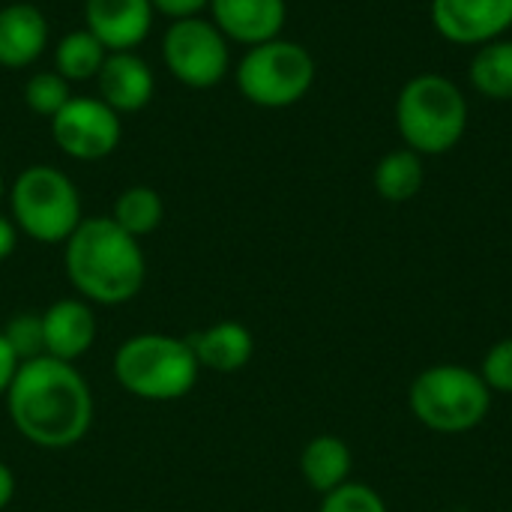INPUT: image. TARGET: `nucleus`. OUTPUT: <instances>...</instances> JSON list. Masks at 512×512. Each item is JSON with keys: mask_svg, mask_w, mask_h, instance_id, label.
I'll list each match as a JSON object with an SVG mask.
<instances>
[{"mask_svg": "<svg viewBox=\"0 0 512 512\" xmlns=\"http://www.w3.org/2000/svg\"><path fill=\"white\" fill-rule=\"evenodd\" d=\"M480 378L486 381V387L492 393H504L512 396V336L495 342L486 354H483V363H480Z\"/></svg>", "mask_w": 512, "mask_h": 512, "instance_id": "393cba45", "label": "nucleus"}, {"mask_svg": "<svg viewBox=\"0 0 512 512\" xmlns=\"http://www.w3.org/2000/svg\"><path fill=\"white\" fill-rule=\"evenodd\" d=\"M99 99L117 114H135L150 105L156 93V75L135 51H108L96 75Z\"/></svg>", "mask_w": 512, "mask_h": 512, "instance_id": "4468645a", "label": "nucleus"}, {"mask_svg": "<svg viewBox=\"0 0 512 512\" xmlns=\"http://www.w3.org/2000/svg\"><path fill=\"white\" fill-rule=\"evenodd\" d=\"M429 18L447 42L480 48L507 36L512 0H429Z\"/></svg>", "mask_w": 512, "mask_h": 512, "instance_id": "9d476101", "label": "nucleus"}, {"mask_svg": "<svg viewBox=\"0 0 512 512\" xmlns=\"http://www.w3.org/2000/svg\"><path fill=\"white\" fill-rule=\"evenodd\" d=\"M150 3H153V12L168 15L171 21L195 18V15H201L210 6V0H150Z\"/></svg>", "mask_w": 512, "mask_h": 512, "instance_id": "a878e982", "label": "nucleus"}, {"mask_svg": "<svg viewBox=\"0 0 512 512\" xmlns=\"http://www.w3.org/2000/svg\"><path fill=\"white\" fill-rule=\"evenodd\" d=\"M48 48V18L33 3H6L0 9V66L27 69Z\"/></svg>", "mask_w": 512, "mask_h": 512, "instance_id": "2eb2a0df", "label": "nucleus"}, {"mask_svg": "<svg viewBox=\"0 0 512 512\" xmlns=\"http://www.w3.org/2000/svg\"><path fill=\"white\" fill-rule=\"evenodd\" d=\"M15 498V474L6 462H0V512L6 510Z\"/></svg>", "mask_w": 512, "mask_h": 512, "instance_id": "c85d7f7f", "label": "nucleus"}, {"mask_svg": "<svg viewBox=\"0 0 512 512\" xmlns=\"http://www.w3.org/2000/svg\"><path fill=\"white\" fill-rule=\"evenodd\" d=\"M105 57H108V48H105L87 27L66 33V36L54 45V69H57L69 84L96 81V75H99Z\"/></svg>", "mask_w": 512, "mask_h": 512, "instance_id": "aec40b11", "label": "nucleus"}, {"mask_svg": "<svg viewBox=\"0 0 512 512\" xmlns=\"http://www.w3.org/2000/svg\"><path fill=\"white\" fill-rule=\"evenodd\" d=\"M423 183H426V165H423V156L414 153L411 147H396L384 153L372 171L375 192L390 204L411 201L423 189Z\"/></svg>", "mask_w": 512, "mask_h": 512, "instance_id": "a211bd4d", "label": "nucleus"}, {"mask_svg": "<svg viewBox=\"0 0 512 512\" xmlns=\"http://www.w3.org/2000/svg\"><path fill=\"white\" fill-rule=\"evenodd\" d=\"M318 512H390L387 501L366 483L348 480L345 486L333 489L330 495L321 498Z\"/></svg>", "mask_w": 512, "mask_h": 512, "instance_id": "b1692460", "label": "nucleus"}, {"mask_svg": "<svg viewBox=\"0 0 512 512\" xmlns=\"http://www.w3.org/2000/svg\"><path fill=\"white\" fill-rule=\"evenodd\" d=\"M492 390L477 369L438 363L423 369L408 387V408L420 426L438 435H465L483 426L492 411Z\"/></svg>", "mask_w": 512, "mask_h": 512, "instance_id": "39448f33", "label": "nucleus"}, {"mask_svg": "<svg viewBox=\"0 0 512 512\" xmlns=\"http://www.w3.org/2000/svg\"><path fill=\"white\" fill-rule=\"evenodd\" d=\"M162 60L180 84L207 90L228 75L231 42L210 18H180L162 36Z\"/></svg>", "mask_w": 512, "mask_h": 512, "instance_id": "6e6552de", "label": "nucleus"}, {"mask_svg": "<svg viewBox=\"0 0 512 512\" xmlns=\"http://www.w3.org/2000/svg\"><path fill=\"white\" fill-rule=\"evenodd\" d=\"M471 87L495 102H512V39L501 36L480 45L468 69Z\"/></svg>", "mask_w": 512, "mask_h": 512, "instance_id": "6ab92c4d", "label": "nucleus"}, {"mask_svg": "<svg viewBox=\"0 0 512 512\" xmlns=\"http://www.w3.org/2000/svg\"><path fill=\"white\" fill-rule=\"evenodd\" d=\"M72 99V84L57 72V69H45V72H33L24 84V102L33 114L51 120L66 102Z\"/></svg>", "mask_w": 512, "mask_h": 512, "instance_id": "4be33fe9", "label": "nucleus"}, {"mask_svg": "<svg viewBox=\"0 0 512 512\" xmlns=\"http://www.w3.org/2000/svg\"><path fill=\"white\" fill-rule=\"evenodd\" d=\"M63 270L90 306H123L141 294L147 279L141 243L111 216L81 219L63 243Z\"/></svg>", "mask_w": 512, "mask_h": 512, "instance_id": "f03ea898", "label": "nucleus"}, {"mask_svg": "<svg viewBox=\"0 0 512 512\" xmlns=\"http://www.w3.org/2000/svg\"><path fill=\"white\" fill-rule=\"evenodd\" d=\"M507 512H512V510H507Z\"/></svg>", "mask_w": 512, "mask_h": 512, "instance_id": "7c9ffc66", "label": "nucleus"}, {"mask_svg": "<svg viewBox=\"0 0 512 512\" xmlns=\"http://www.w3.org/2000/svg\"><path fill=\"white\" fill-rule=\"evenodd\" d=\"M354 453L339 435H315L300 453V474L321 498L351 480Z\"/></svg>", "mask_w": 512, "mask_h": 512, "instance_id": "f3484780", "label": "nucleus"}, {"mask_svg": "<svg viewBox=\"0 0 512 512\" xmlns=\"http://www.w3.org/2000/svg\"><path fill=\"white\" fill-rule=\"evenodd\" d=\"M198 360L186 339L168 333L129 336L114 351L117 384L144 402H177L198 384Z\"/></svg>", "mask_w": 512, "mask_h": 512, "instance_id": "20e7f679", "label": "nucleus"}, {"mask_svg": "<svg viewBox=\"0 0 512 512\" xmlns=\"http://www.w3.org/2000/svg\"><path fill=\"white\" fill-rule=\"evenodd\" d=\"M3 195H6V180H3V171H0V201H3Z\"/></svg>", "mask_w": 512, "mask_h": 512, "instance_id": "c756f323", "label": "nucleus"}, {"mask_svg": "<svg viewBox=\"0 0 512 512\" xmlns=\"http://www.w3.org/2000/svg\"><path fill=\"white\" fill-rule=\"evenodd\" d=\"M12 222L33 243H66L81 225V195L72 177L54 165H30L9 186Z\"/></svg>", "mask_w": 512, "mask_h": 512, "instance_id": "423d86ee", "label": "nucleus"}, {"mask_svg": "<svg viewBox=\"0 0 512 512\" xmlns=\"http://www.w3.org/2000/svg\"><path fill=\"white\" fill-rule=\"evenodd\" d=\"M315 72L312 51L279 36L246 48L234 69V81L240 96L258 108H291L309 96Z\"/></svg>", "mask_w": 512, "mask_h": 512, "instance_id": "0eeeda50", "label": "nucleus"}, {"mask_svg": "<svg viewBox=\"0 0 512 512\" xmlns=\"http://www.w3.org/2000/svg\"><path fill=\"white\" fill-rule=\"evenodd\" d=\"M18 225L12 222V216H3L0 213V261H6L12 252H15V246H18Z\"/></svg>", "mask_w": 512, "mask_h": 512, "instance_id": "cd10ccee", "label": "nucleus"}, {"mask_svg": "<svg viewBox=\"0 0 512 512\" xmlns=\"http://www.w3.org/2000/svg\"><path fill=\"white\" fill-rule=\"evenodd\" d=\"M111 219L135 240L153 234L165 219V201L153 186H129L114 198Z\"/></svg>", "mask_w": 512, "mask_h": 512, "instance_id": "412c9836", "label": "nucleus"}, {"mask_svg": "<svg viewBox=\"0 0 512 512\" xmlns=\"http://www.w3.org/2000/svg\"><path fill=\"white\" fill-rule=\"evenodd\" d=\"M150 0H84V27L108 51H135L153 30Z\"/></svg>", "mask_w": 512, "mask_h": 512, "instance_id": "9b49d317", "label": "nucleus"}, {"mask_svg": "<svg viewBox=\"0 0 512 512\" xmlns=\"http://www.w3.org/2000/svg\"><path fill=\"white\" fill-rule=\"evenodd\" d=\"M0 333H3V339L9 342V348L15 351V357H18L21 363L36 360V357H45L42 315H36V312L12 315V318H9V324H6Z\"/></svg>", "mask_w": 512, "mask_h": 512, "instance_id": "5701e85b", "label": "nucleus"}, {"mask_svg": "<svg viewBox=\"0 0 512 512\" xmlns=\"http://www.w3.org/2000/svg\"><path fill=\"white\" fill-rule=\"evenodd\" d=\"M186 342H189L198 366L219 372V375H234V372L246 369L255 354V339H252L249 327H243L240 321H216V324L186 336Z\"/></svg>", "mask_w": 512, "mask_h": 512, "instance_id": "dca6fc26", "label": "nucleus"}, {"mask_svg": "<svg viewBox=\"0 0 512 512\" xmlns=\"http://www.w3.org/2000/svg\"><path fill=\"white\" fill-rule=\"evenodd\" d=\"M51 135L60 153L78 162H99L120 147L123 123L99 96H72L54 117Z\"/></svg>", "mask_w": 512, "mask_h": 512, "instance_id": "1a4fd4ad", "label": "nucleus"}, {"mask_svg": "<svg viewBox=\"0 0 512 512\" xmlns=\"http://www.w3.org/2000/svg\"><path fill=\"white\" fill-rule=\"evenodd\" d=\"M3 399L15 432L39 450H69L93 426V393L75 363L27 360Z\"/></svg>", "mask_w": 512, "mask_h": 512, "instance_id": "f257e3e1", "label": "nucleus"}, {"mask_svg": "<svg viewBox=\"0 0 512 512\" xmlns=\"http://www.w3.org/2000/svg\"><path fill=\"white\" fill-rule=\"evenodd\" d=\"M39 315H42V333H45V357L51 360L75 363L93 348L99 336L96 312L81 297H63Z\"/></svg>", "mask_w": 512, "mask_h": 512, "instance_id": "ddd939ff", "label": "nucleus"}, {"mask_svg": "<svg viewBox=\"0 0 512 512\" xmlns=\"http://www.w3.org/2000/svg\"><path fill=\"white\" fill-rule=\"evenodd\" d=\"M396 132L414 153L444 156L468 132L471 105L465 90L441 75V72H420L405 81L396 96Z\"/></svg>", "mask_w": 512, "mask_h": 512, "instance_id": "7ed1b4c3", "label": "nucleus"}, {"mask_svg": "<svg viewBox=\"0 0 512 512\" xmlns=\"http://www.w3.org/2000/svg\"><path fill=\"white\" fill-rule=\"evenodd\" d=\"M18 366H21V360L15 357V351L9 348V342H6V339H3V333H0V399L9 393V387H12V378H15Z\"/></svg>", "mask_w": 512, "mask_h": 512, "instance_id": "bb28decb", "label": "nucleus"}, {"mask_svg": "<svg viewBox=\"0 0 512 512\" xmlns=\"http://www.w3.org/2000/svg\"><path fill=\"white\" fill-rule=\"evenodd\" d=\"M207 9L222 36L246 48L279 39L288 21L285 0H210Z\"/></svg>", "mask_w": 512, "mask_h": 512, "instance_id": "f8f14e48", "label": "nucleus"}]
</instances>
